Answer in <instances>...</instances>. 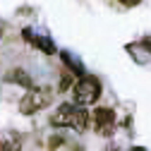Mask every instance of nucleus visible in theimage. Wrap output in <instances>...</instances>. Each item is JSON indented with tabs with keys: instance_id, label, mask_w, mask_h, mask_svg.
Segmentation results:
<instances>
[{
	"instance_id": "obj_1",
	"label": "nucleus",
	"mask_w": 151,
	"mask_h": 151,
	"mask_svg": "<svg viewBox=\"0 0 151 151\" xmlns=\"http://www.w3.org/2000/svg\"><path fill=\"white\" fill-rule=\"evenodd\" d=\"M50 122L55 127H72V129H77V132H84L86 125H89V113L77 101H74V103H63L50 115Z\"/></svg>"
},
{
	"instance_id": "obj_2",
	"label": "nucleus",
	"mask_w": 151,
	"mask_h": 151,
	"mask_svg": "<svg viewBox=\"0 0 151 151\" xmlns=\"http://www.w3.org/2000/svg\"><path fill=\"white\" fill-rule=\"evenodd\" d=\"M99 96H101V82L91 74H82L79 82L74 84V101L82 106H91L99 101Z\"/></svg>"
},
{
	"instance_id": "obj_3",
	"label": "nucleus",
	"mask_w": 151,
	"mask_h": 151,
	"mask_svg": "<svg viewBox=\"0 0 151 151\" xmlns=\"http://www.w3.org/2000/svg\"><path fill=\"white\" fill-rule=\"evenodd\" d=\"M48 103H50V91L31 86V89H27V96L22 99L19 110L24 113V115H31V113H36V110H43Z\"/></svg>"
},
{
	"instance_id": "obj_4",
	"label": "nucleus",
	"mask_w": 151,
	"mask_h": 151,
	"mask_svg": "<svg viewBox=\"0 0 151 151\" xmlns=\"http://www.w3.org/2000/svg\"><path fill=\"white\" fill-rule=\"evenodd\" d=\"M93 122H96V129L101 134H110L113 127H115V113L110 108H96L93 110Z\"/></svg>"
},
{
	"instance_id": "obj_5",
	"label": "nucleus",
	"mask_w": 151,
	"mask_h": 151,
	"mask_svg": "<svg viewBox=\"0 0 151 151\" xmlns=\"http://www.w3.org/2000/svg\"><path fill=\"white\" fill-rule=\"evenodd\" d=\"M7 82H14V84H22L24 89H31L34 86V82H31V77L22 70V67H17V70H12L10 74H7Z\"/></svg>"
},
{
	"instance_id": "obj_6",
	"label": "nucleus",
	"mask_w": 151,
	"mask_h": 151,
	"mask_svg": "<svg viewBox=\"0 0 151 151\" xmlns=\"http://www.w3.org/2000/svg\"><path fill=\"white\" fill-rule=\"evenodd\" d=\"M24 36H27V39H29L34 46H41V50H43V53H50V55L55 53V46H53L48 39H39V36H31V31H24Z\"/></svg>"
},
{
	"instance_id": "obj_7",
	"label": "nucleus",
	"mask_w": 151,
	"mask_h": 151,
	"mask_svg": "<svg viewBox=\"0 0 151 151\" xmlns=\"http://www.w3.org/2000/svg\"><path fill=\"white\" fill-rule=\"evenodd\" d=\"M63 60H65V63H67V65H70V67H72L74 72H79V74H82V67H79V63H77V60H72L67 53H63Z\"/></svg>"
},
{
	"instance_id": "obj_8",
	"label": "nucleus",
	"mask_w": 151,
	"mask_h": 151,
	"mask_svg": "<svg viewBox=\"0 0 151 151\" xmlns=\"http://www.w3.org/2000/svg\"><path fill=\"white\" fill-rule=\"evenodd\" d=\"M48 146H50V149H58V146H63V139H60V137H53V139L48 142Z\"/></svg>"
},
{
	"instance_id": "obj_9",
	"label": "nucleus",
	"mask_w": 151,
	"mask_h": 151,
	"mask_svg": "<svg viewBox=\"0 0 151 151\" xmlns=\"http://www.w3.org/2000/svg\"><path fill=\"white\" fill-rule=\"evenodd\" d=\"M120 3L125 5V7H134V5H139L142 0H120Z\"/></svg>"
}]
</instances>
